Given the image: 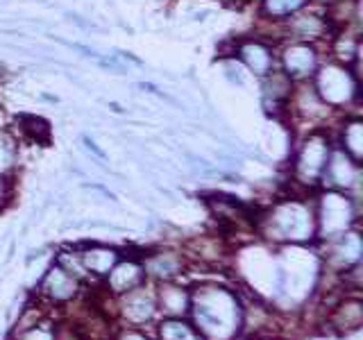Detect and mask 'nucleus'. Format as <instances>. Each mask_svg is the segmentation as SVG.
Listing matches in <instances>:
<instances>
[{"label": "nucleus", "instance_id": "7ed1b4c3", "mask_svg": "<svg viewBox=\"0 0 363 340\" xmlns=\"http://www.w3.org/2000/svg\"><path fill=\"white\" fill-rule=\"evenodd\" d=\"M315 236L323 241H332V238L345 234L352 222L357 218L354 202L343 191H332L323 193L320 200L315 204Z\"/></svg>", "mask_w": 363, "mask_h": 340}, {"label": "nucleus", "instance_id": "423d86ee", "mask_svg": "<svg viewBox=\"0 0 363 340\" xmlns=\"http://www.w3.org/2000/svg\"><path fill=\"white\" fill-rule=\"evenodd\" d=\"M323 320L329 332H334L338 336L359 332L363 324V302L359 298V293H352V290L340 293L338 298L327 306Z\"/></svg>", "mask_w": 363, "mask_h": 340}, {"label": "nucleus", "instance_id": "f3484780", "mask_svg": "<svg viewBox=\"0 0 363 340\" xmlns=\"http://www.w3.org/2000/svg\"><path fill=\"white\" fill-rule=\"evenodd\" d=\"M238 55L243 57V62L250 68H252L257 75H268V73H272V64H275V60H272V52H270L268 45L259 43V41L245 43V45H241Z\"/></svg>", "mask_w": 363, "mask_h": 340}, {"label": "nucleus", "instance_id": "f257e3e1", "mask_svg": "<svg viewBox=\"0 0 363 340\" xmlns=\"http://www.w3.org/2000/svg\"><path fill=\"white\" fill-rule=\"evenodd\" d=\"M186 317L204 340H236L243 336L241 295L218 281H202L191 288Z\"/></svg>", "mask_w": 363, "mask_h": 340}, {"label": "nucleus", "instance_id": "b1692460", "mask_svg": "<svg viewBox=\"0 0 363 340\" xmlns=\"http://www.w3.org/2000/svg\"><path fill=\"white\" fill-rule=\"evenodd\" d=\"M52 332H55V340H86L82 336V332H79V329L71 320L55 322L52 324Z\"/></svg>", "mask_w": 363, "mask_h": 340}, {"label": "nucleus", "instance_id": "20e7f679", "mask_svg": "<svg viewBox=\"0 0 363 340\" xmlns=\"http://www.w3.org/2000/svg\"><path fill=\"white\" fill-rule=\"evenodd\" d=\"M159 317L155 283L145 281L143 286L134 288L125 295L113 298V320L121 327L130 329H147Z\"/></svg>", "mask_w": 363, "mask_h": 340}, {"label": "nucleus", "instance_id": "bb28decb", "mask_svg": "<svg viewBox=\"0 0 363 340\" xmlns=\"http://www.w3.org/2000/svg\"><path fill=\"white\" fill-rule=\"evenodd\" d=\"M7 198H9V184H7V179L0 175V204L7 202Z\"/></svg>", "mask_w": 363, "mask_h": 340}, {"label": "nucleus", "instance_id": "393cba45", "mask_svg": "<svg viewBox=\"0 0 363 340\" xmlns=\"http://www.w3.org/2000/svg\"><path fill=\"white\" fill-rule=\"evenodd\" d=\"M111 340H155L145 329H130V327H118V332L113 334Z\"/></svg>", "mask_w": 363, "mask_h": 340}, {"label": "nucleus", "instance_id": "ddd939ff", "mask_svg": "<svg viewBox=\"0 0 363 340\" xmlns=\"http://www.w3.org/2000/svg\"><path fill=\"white\" fill-rule=\"evenodd\" d=\"M155 298L159 317H186L191 306V288L177 281L155 283Z\"/></svg>", "mask_w": 363, "mask_h": 340}, {"label": "nucleus", "instance_id": "39448f33", "mask_svg": "<svg viewBox=\"0 0 363 340\" xmlns=\"http://www.w3.org/2000/svg\"><path fill=\"white\" fill-rule=\"evenodd\" d=\"M84 283H79L75 277H71L64 268L52 264L45 275L41 277L37 286V298L41 306H50V309H68L82 298Z\"/></svg>", "mask_w": 363, "mask_h": 340}, {"label": "nucleus", "instance_id": "cd10ccee", "mask_svg": "<svg viewBox=\"0 0 363 340\" xmlns=\"http://www.w3.org/2000/svg\"><path fill=\"white\" fill-rule=\"evenodd\" d=\"M118 57H121V60H125V62H132L134 66H143V62L139 60V57H134L132 52H118Z\"/></svg>", "mask_w": 363, "mask_h": 340}, {"label": "nucleus", "instance_id": "5701e85b", "mask_svg": "<svg viewBox=\"0 0 363 340\" xmlns=\"http://www.w3.org/2000/svg\"><path fill=\"white\" fill-rule=\"evenodd\" d=\"M14 159H16L14 141L7 134H0V175H5L14 168Z\"/></svg>", "mask_w": 363, "mask_h": 340}, {"label": "nucleus", "instance_id": "1a4fd4ad", "mask_svg": "<svg viewBox=\"0 0 363 340\" xmlns=\"http://www.w3.org/2000/svg\"><path fill=\"white\" fill-rule=\"evenodd\" d=\"M359 177H361L359 162H354V159L343 150L329 152L323 177H320V181L325 186H329L332 191L345 193V191H352L359 184Z\"/></svg>", "mask_w": 363, "mask_h": 340}, {"label": "nucleus", "instance_id": "6ab92c4d", "mask_svg": "<svg viewBox=\"0 0 363 340\" xmlns=\"http://www.w3.org/2000/svg\"><path fill=\"white\" fill-rule=\"evenodd\" d=\"M55 264L60 266V268H64L68 275L71 277H75L79 283H89V281H94L89 275H86V270H84V266H82V259H79V254L77 252H60L57 254V259H55Z\"/></svg>", "mask_w": 363, "mask_h": 340}, {"label": "nucleus", "instance_id": "412c9836", "mask_svg": "<svg viewBox=\"0 0 363 340\" xmlns=\"http://www.w3.org/2000/svg\"><path fill=\"white\" fill-rule=\"evenodd\" d=\"M343 143H345V152L359 162L361 159V152H363V132H361V123H352L345 128V134H343Z\"/></svg>", "mask_w": 363, "mask_h": 340}, {"label": "nucleus", "instance_id": "a211bd4d", "mask_svg": "<svg viewBox=\"0 0 363 340\" xmlns=\"http://www.w3.org/2000/svg\"><path fill=\"white\" fill-rule=\"evenodd\" d=\"M325 28H327L325 23L315 16H298L291 23V32L298 39H315L325 32Z\"/></svg>", "mask_w": 363, "mask_h": 340}, {"label": "nucleus", "instance_id": "aec40b11", "mask_svg": "<svg viewBox=\"0 0 363 340\" xmlns=\"http://www.w3.org/2000/svg\"><path fill=\"white\" fill-rule=\"evenodd\" d=\"M304 3L306 0H264V11L272 18H284L302 9Z\"/></svg>", "mask_w": 363, "mask_h": 340}, {"label": "nucleus", "instance_id": "dca6fc26", "mask_svg": "<svg viewBox=\"0 0 363 340\" xmlns=\"http://www.w3.org/2000/svg\"><path fill=\"white\" fill-rule=\"evenodd\" d=\"M155 340H204L189 317H159L155 327Z\"/></svg>", "mask_w": 363, "mask_h": 340}, {"label": "nucleus", "instance_id": "f03ea898", "mask_svg": "<svg viewBox=\"0 0 363 340\" xmlns=\"http://www.w3.org/2000/svg\"><path fill=\"white\" fill-rule=\"evenodd\" d=\"M259 232L275 243H309L315 238V213L302 200H284L259 220Z\"/></svg>", "mask_w": 363, "mask_h": 340}, {"label": "nucleus", "instance_id": "c85d7f7f", "mask_svg": "<svg viewBox=\"0 0 363 340\" xmlns=\"http://www.w3.org/2000/svg\"><path fill=\"white\" fill-rule=\"evenodd\" d=\"M82 141L86 143V147H89V150H94V152H96V154H98L100 159H105V152H102V150H100V147H98V145H96L94 141H91V139H89V136H84V139H82Z\"/></svg>", "mask_w": 363, "mask_h": 340}, {"label": "nucleus", "instance_id": "6e6552de", "mask_svg": "<svg viewBox=\"0 0 363 340\" xmlns=\"http://www.w3.org/2000/svg\"><path fill=\"white\" fill-rule=\"evenodd\" d=\"M145 279V270L141 264V256H121L113 268L107 272V277L102 279V290L111 298H118L134 288L143 286Z\"/></svg>", "mask_w": 363, "mask_h": 340}, {"label": "nucleus", "instance_id": "2eb2a0df", "mask_svg": "<svg viewBox=\"0 0 363 340\" xmlns=\"http://www.w3.org/2000/svg\"><path fill=\"white\" fill-rule=\"evenodd\" d=\"M284 68L289 77H304L315 68V50L306 43H293L284 50Z\"/></svg>", "mask_w": 363, "mask_h": 340}, {"label": "nucleus", "instance_id": "9b49d317", "mask_svg": "<svg viewBox=\"0 0 363 340\" xmlns=\"http://www.w3.org/2000/svg\"><path fill=\"white\" fill-rule=\"evenodd\" d=\"M329 243V252H327V266L332 268V272H345L350 268H354L361 264V254H363V243L359 232L347 230L345 234H340L332 238Z\"/></svg>", "mask_w": 363, "mask_h": 340}, {"label": "nucleus", "instance_id": "4468645a", "mask_svg": "<svg viewBox=\"0 0 363 340\" xmlns=\"http://www.w3.org/2000/svg\"><path fill=\"white\" fill-rule=\"evenodd\" d=\"M77 254L82 259V266L91 279H105L107 272L113 268V264L121 259L118 249L107 247V245H98V243L77 249Z\"/></svg>", "mask_w": 363, "mask_h": 340}, {"label": "nucleus", "instance_id": "7c9ffc66", "mask_svg": "<svg viewBox=\"0 0 363 340\" xmlns=\"http://www.w3.org/2000/svg\"><path fill=\"white\" fill-rule=\"evenodd\" d=\"M11 340H16V338H11Z\"/></svg>", "mask_w": 363, "mask_h": 340}, {"label": "nucleus", "instance_id": "f8f14e48", "mask_svg": "<svg viewBox=\"0 0 363 340\" xmlns=\"http://www.w3.org/2000/svg\"><path fill=\"white\" fill-rule=\"evenodd\" d=\"M357 82L352 79V75L345 68L338 66H329L318 75V86L315 94L323 102H332V105H340V102H347L352 94H357Z\"/></svg>", "mask_w": 363, "mask_h": 340}, {"label": "nucleus", "instance_id": "9d476101", "mask_svg": "<svg viewBox=\"0 0 363 340\" xmlns=\"http://www.w3.org/2000/svg\"><path fill=\"white\" fill-rule=\"evenodd\" d=\"M141 264L145 270V279L150 283L162 281H177L186 275V259L179 252H170V249H159V252L141 256Z\"/></svg>", "mask_w": 363, "mask_h": 340}, {"label": "nucleus", "instance_id": "4be33fe9", "mask_svg": "<svg viewBox=\"0 0 363 340\" xmlns=\"http://www.w3.org/2000/svg\"><path fill=\"white\" fill-rule=\"evenodd\" d=\"M52 324H55V322H48V320L43 317L41 322L32 324V327H28V329H23V332L11 334V338H16V340H55Z\"/></svg>", "mask_w": 363, "mask_h": 340}, {"label": "nucleus", "instance_id": "c756f323", "mask_svg": "<svg viewBox=\"0 0 363 340\" xmlns=\"http://www.w3.org/2000/svg\"><path fill=\"white\" fill-rule=\"evenodd\" d=\"M236 340H266V338H261V336H257V334H255V336L250 334V336H238Z\"/></svg>", "mask_w": 363, "mask_h": 340}, {"label": "nucleus", "instance_id": "a878e982", "mask_svg": "<svg viewBox=\"0 0 363 340\" xmlns=\"http://www.w3.org/2000/svg\"><path fill=\"white\" fill-rule=\"evenodd\" d=\"M139 86H141L143 91H150V94H155V96H159V98H164V100H168V102H175L173 98H170V96H166V94H162V91H159V89H157L155 84H150V82H141Z\"/></svg>", "mask_w": 363, "mask_h": 340}, {"label": "nucleus", "instance_id": "0eeeda50", "mask_svg": "<svg viewBox=\"0 0 363 340\" xmlns=\"http://www.w3.org/2000/svg\"><path fill=\"white\" fill-rule=\"evenodd\" d=\"M329 143L325 136L313 134L309 136V141L302 145V150L298 154V162H295V181H300L302 186H315L320 184L323 170L329 157Z\"/></svg>", "mask_w": 363, "mask_h": 340}]
</instances>
